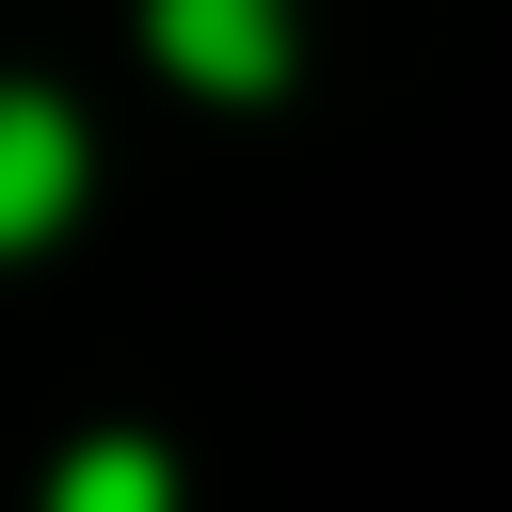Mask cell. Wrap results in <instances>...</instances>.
<instances>
[{
	"label": "cell",
	"instance_id": "cell-1",
	"mask_svg": "<svg viewBox=\"0 0 512 512\" xmlns=\"http://www.w3.org/2000/svg\"><path fill=\"white\" fill-rule=\"evenodd\" d=\"M64 208H80V128L48 96H0V256H32Z\"/></svg>",
	"mask_w": 512,
	"mask_h": 512
},
{
	"label": "cell",
	"instance_id": "cell-2",
	"mask_svg": "<svg viewBox=\"0 0 512 512\" xmlns=\"http://www.w3.org/2000/svg\"><path fill=\"white\" fill-rule=\"evenodd\" d=\"M160 64L208 80V96H256V80L288 64V16H272V0H160Z\"/></svg>",
	"mask_w": 512,
	"mask_h": 512
},
{
	"label": "cell",
	"instance_id": "cell-3",
	"mask_svg": "<svg viewBox=\"0 0 512 512\" xmlns=\"http://www.w3.org/2000/svg\"><path fill=\"white\" fill-rule=\"evenodd\" d=\"M48 512H176V464H160V448H80Z\"/></svg>",
	"mask_w": 512,
	"mask_h": 512
}]
</instances>
